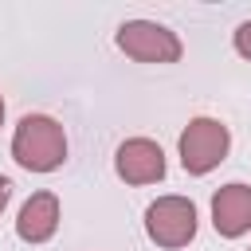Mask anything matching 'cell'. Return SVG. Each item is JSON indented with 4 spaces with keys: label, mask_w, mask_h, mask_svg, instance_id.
<instances>
[{
    "label": "cell",
    "mask_w": 251,
    "mask_h": 251,
    "mask_svg": "<svg viewBox=\"0 0 251 251\" xmlns=\"http://www.w3.org/2000/svg\"><path fill=\"white\" fill-rule=\"evenodd\" d=\"M55 231H59V196L55 192H31L16 216V235L24 243H47Z\"/></svg>",
    "instance_id": "52a82bcc"
},
{
    "label": "cell",
    "mask_w": 251,
    "mask_h": 251,
    "mask_svg": "<svg viewBox=\"0 0 251 251\" xmlns=\"http://www.w3.org/2000/svg\"><path fill=\"white\" fill-rule=\"evenodd\" d=\"M231 43H235V51H239L243 59H251V20H243V24L235 27V39H231Z\"/></svg>",
    "instance_id": "ba28073f"
},
{
    "label": "cell",
    "mask_w": 251,
    "mask_h": 251,
    "mask_svg": "<svg viewBox=\"0 0 251 251\" xmlns=\"http://www.w3.org/2000/svg\"><path fill=\"white\" fill-rule=\"evenodd\" d=\"M180 165L188 176H208L212 169L224 165L227 149H231V133L220 118H192L184 129H180Z\"/></svg>",
    "instance_id": "7a4b0ae2"
},
{
    "label": "cell",
    "mask_w": 251,
    "mask_h": 251,
    "mask_svg": "<svg viewBox=\"0 0 251 251\" xmlns=\"http://www.w3.org/2000/svg\"><path fill=\"white\" fill-rule=\"evenodd\" d=\"M8 200H12V180H8V176H0V212L8 208Z\"/></svg>",
    "instance_id": "9c48e42d"
},
{
    "label": "cell",
    "mask_w": 251,
    "mask_h": 251,
    "mask_svg": "<svg viewBox=\"0 0 251 251\" xmlns=\"http://www.w3.org/2000/svg\"><path fill=\"white\" fill-rule=\"evenodd\" d=\"M114 43H118V51H126L129 59H137V63H157V67L180 63V55H184L180 35L169 31V27L157 24V20H126V24L118 27Z\"/></svg>",
    "instance_id": "277c9868"
},
{
    "label": "cell",
    "mask_w": 251,
    "mask_h": 251,
    "mask_svg": "<svg viewBox=\"0 0 251 251\" xmlns=\"http://www.w3.org/2000/svg\"><path fill=\"white\" fill-rule=\"evenodd\" d=\"M196 204L188 200V196H176V192H169V196H157L149 208H145V235L157 243V247H165V251H180V247H188L192 239H196Z\"/></svg>",
    "instance_id": "3957f363"
},
{
    "label": "cell",
    "mask_w": 251,
    "mask_h": 251,
    "mask_svg": "<svg viewBox=\"0 0 251 251\" xmlns=\"http://www.w3.org/2000/svg\"><path fill=\"white\" fill-rule=\"evenodd\" d=\"M212 227L224 239H239L251 231V184L231 180L212 196Z\"/></svg>",
    "instance_id": "8992f818"
},
{
    "label": "cell",
    "mask_w": 251,
    "mask_h": 251,
    "mask_svg": "<svg viewBox=\"0 0 251 251\" xmlns=\"http://www.w3.org/2000/svg\"><path fill=\"white\" fill-rule=\"evenodd\" d=\"M12 161L27 173H55L67 161V133L47 114H24L12 133Z\"/></svg>",
    "instance_id": "6da1fadb"
},
{
    "label": "cell",
    "mask_w": 251,
    "mask_h": 251,
    "mask_svg": "<svg viewBox=\"0 0 251 251\" xmlns=\"http://www.w3.org/2000/svg\"><path fill=\"white\" fill-rule=\"evenodd\" d=\"M114 173L126 184H157L165 176V149L153 137H126L114 153Z\"/></svg>",
    "instance_id": "5b68a950"
},
{
    "label": "cell",
    "mask_w": 251,
    "mask_h": 251,
    "mask_svg": "<svg viewBox=\"0 0 251 251\" xmlns=\"http://www.w3.org/2000/svg\"><path fill=\"white\" fill-rule=\"evenodd\" d=\"M0 126H4V94H0Z\"/></svg>",
    "instance_id": "30bf717a"
}]
</instances>
